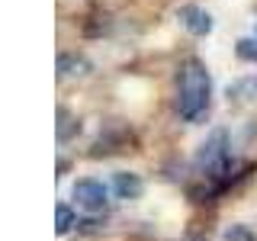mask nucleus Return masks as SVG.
Masks as SVG:
<instances>
[{"label": "nucleus", "instance_id": "f257e3e1", "mask_svg": "<svg viewBox=\"0 0 257 241\" xmlns=\"http://www.w3.org/2000/svg\"><path fill=\"white\" fill-rule=\"evenodd\" d=\"M209 96H212V80H209L203 61L196 58L183 61L180 74H177V112L190 123H196L209 109Z\"/></svg>", "mask_w": 257, "mask_h": 241}, {"label": "nucleus", "instance_id": "f03ea898", "mask_svg": "<svg viewBox=\"0 0 257 241\" xmlns=\"http://www.w3.org/2000/svg\"><path fill=\"white\" fill-rule=\"evenodd\" d=\"M74 199L84 212H103L106 209V187L100 180H77L74 183Z\"/></svg>", "mask_w": 257, "mask_h": 241}, {"label": "nucleus", "instance_id": "423d86ee", "mask_svg": "<svg viewBox=\"0 0 257 241\" xmlns=\"http://www.w3.org/2000/svg\"><path fill=\"white\" fill-rule=\"evenodd\" d=\"M71 228H74V212H71V206L58 203L55 206V231H58V235H68Z\"/></svg>", "mask_w": 257, "mask_h": 241}, {"label": "nucleus", "instance_id": "20e7f679", "mask_svg": "<svg viewBox=\"0 0 257 241\" xmlns=\"http://www.w3.org/2000/svg\"><path fill=\"white\" fill-rule=\"evenodd\" d=\"M112 190L119 193V199H139V196H142V190H145V183H142V177H139V174L119 171V174H116V180H112Z\"/></svg>", "mask_w": 257, "mask_h": 241}, {"label": "nucleus", "instance_id": "7ed1b4c3", "mask_svg": "<svg viewBox=\"0 0 257 241\" xmlns=\"http://www.w3.org/2000/svg\"><path fill=\"white\" fill-rule=\"evenodd\" d=\"M177 16L183 20V26H187L193 36H206V32H212V16H209L206 10H199V7H193V4L180 7Z\"/></svg>", "mask_w": 257, "mask_h": 241}, {"label": "nucleus", "instance_id": "1a4fd4ad", "mask_svg": "<svg viewBox=\"0 0 257 241\" xmlns=\"http://www.w3.org/2000/svg\"><path fill=\"white\" fill-rule=\"evenodd\" d=\"M74 129H77V123H74V119L68 116V109H58V139L64 142V139H68L71 132H74Z\"/></svg>", "mask_w": 257, "mask_h": 241}, {"label": "nucleus", "instance_id": "39448f33", "mask_svg": "<svg viewBox=\"0 0 257 241\" xmlns=\"http://www.w3.org/2000/svg\"><path fill=\"white\" fill-rule=\"evenodd\" d=\"M90 61L84 55H58V77H71V74H87Z\"/></svg>", "mask_w": 257, "mask_h": 241}, {"label": "nucleus", "instance_id": "6e6552de", "mask_svg": "<svg viewBox=\"0 0 257 241\" xmlns=\"http://www.w3.org/2000/svg\"><path fill=\"white\" fill-rule=\"evenodd\" d=\"M225 241H257V238L247 225H231V228L225 231Z\"/></svg>", "mask_w": 257, "mask_h": 241}, {"label": "nucleus", "instance_id": "0eeeda50", "mask_svg": "<svg viewBox=\"0 0 257 241\" xmlns=\"http://www.w3.org/2000/svg\"><path fill=\"white\" fill-rule=\"evenodd\" d=\"M235 52H238V58H244V61H257V39H241L235 45Z\"/></svg>", "mask_w": 257, "mask_h": 241}]
</instances>
